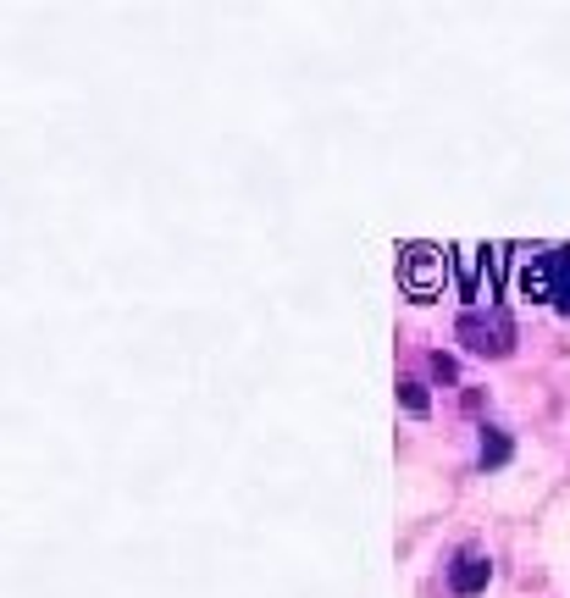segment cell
<instances>
[{
    "mask_svg": "<svg viewBox=\"0 0 570 598\" xmlns=\"http://www.w3.org/2000/svg\"><path fill=\"white\" fill-rule=\"evenodd\" d=\"M454 333H460V344L471 349V355H510L515 349V322H510V311H504V305H471V311L460 316V327H454Z\"/></svg>",
    "mask_w": 570,
    "mask_h": 598,
    "instance_id": "obj_1",
    "label": "cell"
},
{
    "mask_svg": "<svg viewBox=\"0 0 570 598\" xmlns=\"http://www.w3.org/2000/svg\"><path fill=\"white\" fill-rule=\"evenodd\" d=\"M449 255L454 250H438V244H404L399 250V283L410 299H432L449 277Z\"/></svg>",
    "mask_w": 570,
    "mask_h": 598,
    "instance_id": "obj_2",
    "label": "cell"
},
{
    "mask_svg": "<svg viewBox=\"0 0 570 598\" xmlns=\"http://www.w3.org/2000/svg\"><path fill=\"white\" fill-rule=\"evenodd\" d=\"M515 288L521 299H554V272H559V250H515Z\"/></svg>",
    "mask_w": 570,
    "mask_h": 598,
    "instance_id": "obj_3",
    "label": "cell"
},
{
    "mask_svg": "<svg viewBox=\"0 0 570 598\" xmlns=\"http://www.w3.org/2000/svg\"><path fill=\"white\" fill-rule=\"evenodd\" d=\"M487 576H493V565H487V554H460V560L449 565V587L460 598H476L487 587Z\"/></svg>",
    "mask_w": 570,
    "mask_h": 598,
    "instance_id": "obj_4",
    "label": "cell"
},
{
    "mask_svg": "<svg viewBox=\"0 0 570 598\" xmlns=\"http://www.w3.org/2000/svg\"><path fill=\"white\" fill-rule=\"evenodd\" d=\"M454 272H460V294L476 299V288H482V272H487V250H454Z\"/></svg>",
    "mask_w": 570,
    "mask_h": 598,
    "instance_id": "obj_5",
    "label": "cell"
},
{
    "mask_svg": "<svg viewBox=\"0 0 570 598\" xmlns=\"http://www.w3.org/2000/svg\"><path fill=\"white\" fill-rule=\"evenodd\" d=\"M476 460H482V471H487V466H504V460H510V432H499V427H482V443H476Z\"/></svg>",
    "mask_w": 570,
    "mask_h": 598,
    "instance_id": "obj_6",
    "label": "cell"
},
{
    "mask_svg": "<svg viewBox=\"0 0 570 598\" xmlns=\"http://www.w3.org/2000/svg\"><path fill=\"white\" fill-rule=\"evenodd\" d=\"M554 311L570 316V250H559V272H554Z\"/></svg>",
    "mask_w": 570,
    "mask_h": 598,
    "instance_id": "obj_7",
    "label": "cell"
},
{
    "mask_svg": "<svg viewBox=\"0 0 570 598\" xmlns=\"http://www.w3.org/2000/svg\"><path fill=\"white\" fill-rule=\"evenodd\" d=\"M399 405L410 410V416H427L432 399H427V388H421V383H410V377H404V383H399Z\"/></svg>",
    "mask_w": 570,
    "mask_h": 598,
    "instance_id": "obj_8",
    "label": "cell"
},
{
    "mask_svg": "<svg viewBox=\"0 0 570 598\" xmlns=\"http://www.w3.org/2000/svg\"><path fill=\"white\" fill-rule=\"evenodd\" d=\"M432 371H438L443 383H454V360L449 355H432Z\"/></svg>",
    "mask_w": 570,
    "mask_h": 598,
    "instance_id": "obj_9",
    "label": "cell"
}]
</instances>
